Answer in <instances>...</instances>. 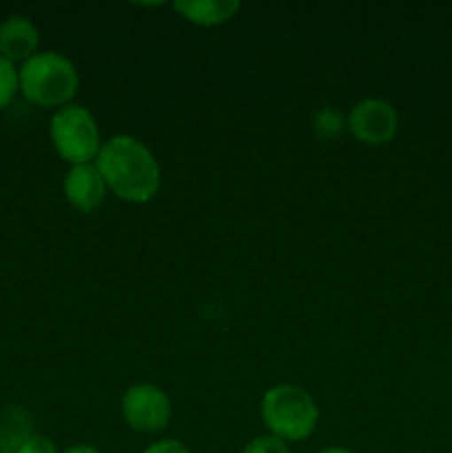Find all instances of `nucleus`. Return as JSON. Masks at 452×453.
Masks as SVG:
<instances>
[{"label":"nucleus","instance_id":"nucleus-1","mask_svg":"<svg viewBox=\"0 0 452 453\" xmlns=\"http://www.w3.org/2000/svg\"><path fill=\"white\" fill-rule=\"evenodd\" d=\"M105 180L106 190L120 202L149 203L162 186V168L153 150L137 137L120 133L102 144L93 162Z\"/></svg>","mask_w":452,"mask_h":453},{"label":"nucleus","instance_id":"nucleus-2","mask_svg":"<svg viewBox=\"0 0 452 453\" xmlns=\"http://www.w3.org/2000/svg\"><path fill=\"white\" fill-rule=\"evenodd\" d=\"M18 88L34 106L58 111L74 102L80 88V73L62 53L38 51L18 66Z\"/></svg>","mask_w":452,"mask_h":453},{"label":"nucleus","instance_id":"nucleus-3","mask_svg":"<svg viewBox=\"0 0 452 453\" xmlns=\"http://www.w3.org/2000/svg\"><path fill=\"white\" fill-rule=\"evenodd\" d=\"M260 416L270 436L284 442H301L317 429L319 407L304 388L279 383L261 396Z\"/></svg>","mask_w":452,"mask_h":453},{"label":"nucleus","instance_id":"nucleus-4","mask_svg":"<svg viewBox=\"0 0 452 453\" xmlns=\"http://www.w3.org/2000/svg\"><path fill=\"white\" fill-rule=\"evenodd\" d=\"M49 140L58 157L71 166L93 164L105 144L96 115L75 102L53 111L49 119Z\"/></svg>","mask_w":452,"mask_h":453},{"label":"nucleus","instance_id":"nucleus-5","mask_svg":"<svg viewBox=\"0 0 452 453\" xmlns=\"http://www.w3.org/2000/svg\"><path fill=\"white\" fill-rule=\"evenodd\" d=\"M122 418L133 432L155 436L164 432L173 418L171 396L160 385L136 383L124 389L120 403Z\"/></svg>","mask_w":452,"mask_h":453},{"label":"nucleus","instance_id":"nucleus-6","mask_svg":"<svg viewBox=\"0 0 452 453\" xmlns=\"http://www.w3.org/2000/svg\"><path fill=\"white\" fill-rule=\"evenodd\" d=\"M346 128L366 146H386L399 131V113L388 100L363 97L346 115Z\"/></svg>","mask_w":452,"mask_h":453},{"label":"nucleus","instance_id":"nucleus-7","mask_svg":"<svg viewBox=\"0 0 452 453\" xmlns=\"http://www.w3.org/2000/svg\"><path fill=\"white\" fill-rule=\"evenodd\" d=\"M62 193H65V199L71 208H75L82 215H91L105 203L109 190H106V184L96 164H78V166H71L66 171L65 181H62Z\"/></svg>","mask_w":452,"mask_h":453},{"label":"nucleus","instance_id":"nucleus-8","mask_svg":"<svg viewBox=\"0 0 452 453\" xmlns=\"http://www.w3.org/2000/svg\"><path fill=\"white\" fill-rule=\"evenodd\" d=\"M40 31L31 18L12 13L0 20V56L13 65H22L38 53Z\"/></svg>","mask_w":452,"mask_h":453},{"label":"nucleus","instance_id":"nucleus-9","mask_svg":"<svg viewBox=\"0 0 452 453\" xmlns=\"http://www.w3.org/2000/svg\"><path fill=\"white\" fill-rule=\"evenodd\" d=\"M173 9L191 25L217 27L235 18V13L242 9V3L238 0H180V3H173Z\"/></svg>","mask_w":452,"mask_h":453},{"label":"nucleus","instance_id":"nucleus-10","mask_svg":"<svg viewBox=\"0 0 452 453\" xmlns=\"http://www.w3.org/2000/svg\"><path fill=\"white\" fill-rule=\"evenodd\" d=\"M346 128V115L335 106H322L313 118V131L319 140H332Z\"/></svg>","mask_w":452,"mask_h":453},{"label":"nucleus","instance_id":"nucleus-11","mask_svg":"<svg viewBox=\"0 0 452 453\" xmlns=\"http://www.w3.org/2000/svg\"><path fill=\"white\" fill-rule=\"evenodd\" d=\"M18 93V66L0 56V111L12 104Z\"/></svg>","mask_w":452,"mask_h":453},{"label":"nucleus","instance_id":"nucleus-12","mask_svg":"<svg viewBox=\"0 0 452 453\" xmlns=\"http://www.w3.org/2000/svg\"><path fill=\"white\" fill-rule=\"evenodd\" d=\"M239 453H291V447L270 434H261V436L251 438Z\"/></svg>","mask_w":452,"mask_h":453},{"label":"nucleus","instance_id":"nucleus-13","mask_svg":"<svg viewBox=\"0 0 452 453\" xmlns=\"http://www.w3.org/2000/svg\"><path fill=\"white\" fill-rule=\"evenodd\" d=\"M13 453H60V451H58L56 442H53L51 438L31 432L29 436L18 445V449Z\"/></svg>","mask_w":452,"mask_h":453},{"label":"nucleus","instance_id":"nucleus-14","mask_svg":"<svg viewBox=\"0 0 452 453\" xmlns=\"http://www.w3.org/2000/svg\"><path fill=\"white\" fill-rule=\"evenodd\" d=\"M142 453H193L184 442L175 441V438H162V441L151 442Z\"/></svg>","mask_w":452,"mask_h":453},{"label":"nucleus","instance_id":"nucleus-15","mask_svg":"<svg viewBox=\"0 0 452 453\" xmlns=\"http://www.w3.org/2000/svg\"><path fill=\"white\" fill-rule=\"evenodd\" d=\"M62 453H102L100 449H97V447H93V445H87V442H78V445H71V447H66L65 451Z\"/></svg>","mask_w":452,"mask_h":453},{"label":"nucleus","instance_id":"nucleus-16","mask_svg":"<svg viewBox=\"0 0 452 453\" xmlns=\"http://www.w3.org/2000/svg\"><path fill=\"white\" fill-rule=\"evenodd\" d=\"M317 453H355V451L346 449V447H323V449H319Z\"/></svg>","mask_w":452,"mask_h":453},{"label":"nucleus","instance_id":"nucleus-17","mask_svg":"<svg viewBox=\"0 0 452 453\" xmlns=\"http://www.w3.org/2000/svg\"><path fill=\"white\" fill-rule=\"evenodd\" d=\"M410 453H421V451H410Z\"/></svg>","mask_w":452,"mask_h":453}]
</instances>
